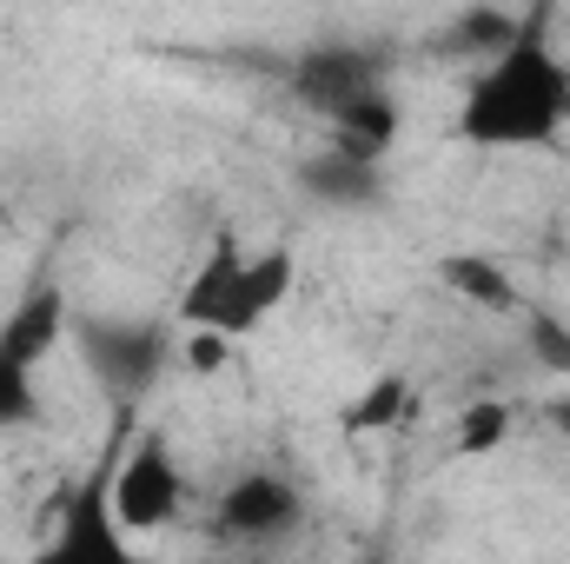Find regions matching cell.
<instances>
[{
    "label": "cell",
    "mask_w": 570,
    "mask_h": 564,
    "mask_svg": "<svg viewBox=\"0 0 570 564\" xmlns=\"http://www.w3.org/2000/svg\"><path fill=\"white\" fill-rule=\"evenodd\" d=\"M292 485L285 478H239L219 505V525L239 532V538H266V532H285L292 525Z\"/></svg>",
    "instance_id": "5b68a950"
},
{
    "label": "cell",
    "mask_w": 570,
    "mask_h": 564,
    "mask_svg": "<svg viewBox=\"0 0 570 564\" xmlns=\"http://www.w3.org/2000/svg\"><path fill=\"white\" fill-rule=\"evenodd\" d=\"M100 492H107V512L127 538H146L159 525H173L179 512V465L166 451V438H140L127 445L107 471H100Z\"/></svg>",
    "instance_id": "3957f363"
},
{
    "label": "cell",
    "mask_w": 570,
    "mask_h": 564,
    "mask_svg": "<svg viewBox=\"0 0 570 564\" xmlns=\"http://www.w3.org/2000/svg\"><path fill=\"white\" fill-rule=\"evenodd\" d=\"M511 431H518V406H511V399H478V406H464V412H458L451 445H458L464 458H478V451L511 445Z\"/></svg>",
    "instance_id": "8992f818"
},
{
    "label": "cell",
    "mask_w": 570,
    "mask_h": 564,
    "mask_svg": "<svg viewBox=\"0 0 570 564\" xmlns=\"http://www.w3.org/2000/svg\"><path fill=\"white\" fill-rule=\"evenodd\" d=\"M444 285L464 292V299L484 305V312H518V285L504 280L491 260H444Z\"/></svg>",
    "instance_id": "52a82bcc"
},
{
    "label": "cell",
    "mask_w": 570,
    "mask_h": 564,
    "mask_svg": "<svg viewBox=\"0 0 570 564\" xmlns=\"http://www.w3.org/2000/svg\"><path fill=\"white\" fill-rule=\"evenodd\" d=\"M544 13H531L464 87L451 134L484 153H531L570 127V60L544 40Z\"/></svg>",
    "instance_id": "6da1fadb"
},
{
    "label": "cell",
    "mask_w": 570,
    "mask_h": 564,
    "mask_svg": "<svg viewBox=\"0 0 570 564\" xmlns=\"http://www.w3.org/2000/svg\"><path fill=\"white\" fill-rule=\"evenodd\" d=\"M292 292V253L285 246H246V240H213V253L199 260V273L179 292V319L186 332H213V339H253Z\"/></svg>",
    "instance_id": "7a4b0ae2"
},
{
    "label": "cell",
    "mask_w": 570,
    "mask_h": 564,
    "mask_svg": "<svg viewBox=\"0 0 570 564\" xmlns=\"http://www.w3.org/2000/svg\"><path fill=\"white\" fill-rule=\"evenodd\" d=\"M40 564H134V545H127V532L114 525V512H107V492H100V485L87 492L80 518H67V532L53 538V552H47Z\"/></svg>",
    "instance_id": "277c9868"
},
{
    "label": "cell",
    "mask_w": 570,
    "mask_h": 564,
    "mask_svg": "<svg viewBox=\"0 0 570 564\" xmlns=\"http://www.w3.org/2000/svg\"><path fill=\"white\" fill-rule=\"evenodd\" d=\"M405 406H412V386H405L399 372H379V379H372V392L345 412V431H385V425L405 419Z\"/></svg>",
    "instance_id": "ba28073f"
}]
</instances>
